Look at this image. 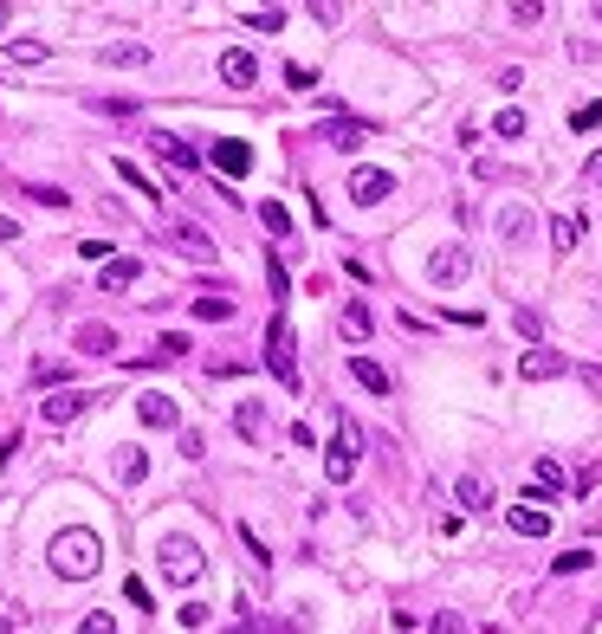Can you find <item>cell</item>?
Listing matches in <instances>:
<instances>
[{"label":"cell","mask_w":602,"mask_h":634,"mask_svg":"<svg viewBox=\"0 0 602 634\" xmlns=\"http://www.w3.org/2000/svg\"><path fill=\"white\" fill-rule=\"evenodd\" d=\"M46 563H52V576H65V583H85V576L104 570V537L85 531V525H72V531H59L46 544Z\"/></svg>","instance_id":"6da1fadb"},{"label":"cell","mask_w":602,"mask_h":634,"mask_svg":"<svg viewBox=\"0 0 602 634\" xmlns=\"http://www.w3.org/2000/svg\"><path fill=\"white\" fill-rule=\"evenodd\" d=\"M156 570H162V583L195 589V583H201V570H208V557H201V544H188V537H162Z\"/></svg>","instance_id":"7a4b0ae2"},{"label":"cell","mask_w":602,"mask_h":634,"mask_svg":"<svg viewBox=\"0 0 602 634\" xmlns=\"http://www.w3.org/2000/svg\"><path fill=\"white\" fill-rule=\"evenodd\" d=\"M266 369L285 382V389H298V350H292V324H285V317L266 324Z\"/></svg>","instance_id":"3957f363"},{"label":"cell","mask_w":602,"mask_h":634,"mask_svg":"<svg viewBox=\"0 0 602 634\" xmlns=\"http://www.w3.org/2000/svg\"><path fill=\"white\" fill-rule=\"evenodd\" d=\"M357 447H363L357 427H344V434L331 440V453H324V473H331V486H350V479H357Z\"/></svg>","instance_id":"277c9868"},{"label":"cell","mask_w":602,"mask_h":634,"mask_svg":"<svg viewBox=\"0 0 602 634\" xmlns=\"http://www.w3.org/2000/svg\"><path fill=\"white\" fill-rule=\"evenodd\" d=\"M136 421H143L149 434H169V427H182V408H175V395H156V389H149L143 402H136Z\"/></svg>","instance_id":"5b68a950"},{"label":"cell","mask_w":602,"mask_h":634,"mask_svg":"<svg viewBox=\"0 0 602 634\" xmlns=\"http://www.w3.org/2000/svg\"><path fill=\"white\" fill-rule=\"evenodd\" d=\"M389 195H395L389 169H357L350 175V201H357V208H376V201H389Z\"/></svg>","instance_id":"8992f818"},{"label":"cell","mask_w":602,"mask_h":634,"mask_svg":"<svg viewBox=\"0 0 602 634\" xmlns=\"http://www.w3.org/2000/svg\"><path fill=\"white\" fill-rule=\"evenodd\" d=\"M149 149H156L162 162H175V169H182V175H195V169H201V149H188V143H182V136H175V130H149Z\"/></svg>","instance_id":"52a82bcc"},{"label":"cell","mask_w":602,"mask_h":634,"mask_svg":"<svg viewBox=\"0 0 602 634\" xmlns=\"http://www.w3.org/2000/svg\"><path fill=\"white\" fill-rule=\"evenodd\" d=\"M467 272H473V253H467V246H441V253L428 259V279H434V285H460Z\"/></svg>","instance_id":"ba28073f"},{"label":"cell","mask_w":602,"mask_h":634,"mask_svg":"<svg viewBox=\"0 0 602 634\" xmlns=\"http://www.w3.org/2000/svg\"><path fill=\"white\" fill-rule=\"evenodd\" d=\"M91 408V395L85 389H59V395H46L39 402V415H46V427H65V421H78Z\"/></svg>","instance_id":"9c48e42d"},{"label":"cell","mask_w":602,"mask_h":634,"mask_svg":"<svg viewBox=\"0 0 602 634\" xmlns=\"http://www.w3.org/2000/svg\"><path fill=\"white\" fill-rule=\"evenodd\" d=\"M208 162H214L221 175H253V149H246V143H234V136L208 143Z\"/></svg>","instance_id":"30bf717a"},{"label":"cell","mask_w":602,"mask_h":634,"mask_svg":"<svg viewBox=\"0 0 602 634\" xmlns=\"http://www.w3.org/2000/svg\"><path fill=\"white\" fill-rule=\"evenodd\" d=\"M221 78H227V85H234V91H253V85H259V59H253V52H246V46L221 52Z\"/></svg>","instance_id":"8fae6325"},{"label":"cell","mask_w":602,"mask_h":634,"mask_svg":"<svg viewBox=\"0 0 602 634\" xmlns=\"http://www.w3.org/2000/svg\"><path fill=\"white\" fill-rule=\"evenodd\" d=\"M169 240H175V253H188V259H214L208 227H195V220H169Z\"/></svg>","instance_id":"7c38bea8"},{"label":"cell","mask_w":602,"mask_h":634,"mask_svg":"<svg viewBox=\"0 0 602 634\" xmlns=\"http://www.w3.org/2000/svg\"><path fill=\"white\" fill-rule=\"evenodd\" d=\"M564 350H525V356H518V376H525V382H551V376H564Z\"/></svg>","instance_id":"4fadbf2b"},{"label":"cell","mask_w":602,"mask_h":634,"mask_svg":"<svg viewBox=\"0 0 602 634\" xmlns=\"http://www.w3.org/2000/svg\"><path fill=\"white\" fill-rule=\"evenodd\" d=\"M318 143H331V149H344V156H350V149H363V143H369V123L331 117V123H324V130H318Z\"/></svg>","instance_id":"5bb4252c"},{"label":"cell","mask_w":602,"mask_h":634,"mask_svg":"<svg viewBox=\"0 0 602 634\" xmlns=\"http://www.w3.org/2000/svg\"><path fill=\"white\" fill-rule=\"evenodd\" d=\"M136 279H143V259H104V272H98L104 292H130Z\"/></svg>","instance_id":"9a60e30c"},{"label":"cell","mask_w":602,"mask_h":634,"mask_svg":"<svg viewBox=\"0 0 602 634\" xmlns=\"http://www.w3.org/2000/svg\"><path fill=\"white\" fill-rule=\"evenodd\" d=\"M72 343L91 356V363H98V356H111V350H117V330H111V324H78V337H72Z\"/></svg>","instance_id":"2e32d148"},{"label":"cell","mask_w":602,"mask_h":634,"mask_svg":"<svg viewBox=\"0 0 602 634\" xmlns=\"http://www.w3.org/2000/svg\"><path fill=\"white\" fill-rule=\"evenodd\" d=\"M98 59L117 65V72H130V65H149V46H143V39H117V46H104Z\"/></svg>","instance_id":"e0dca14e"},{"label":"cell","mask_w":602,"mask_h":634,"mask_svg":"<svg viewBox=\"0 0 602 634\" xmlns=\"http://www.w3.org/2000/svg\"><path fill=\"white\" fill-rule=\"evenodd\" d=\"M454 499H460V505H467V512H486V505H492V486H486V479H480V473H460V486H454Z\"/></svg>","instance_id":"ac0fdd59"},{"label":"cell","mask_w":602,"mask_h":634,"mask_svg":"<svg viewBox=\"0 0 602 634\" xmlns=\"http://www.w3.org/2000/svg\"><path fill=\"white\" fill-rule=\"evenodd\" d=\"M337 330H344L350 343H363L369 330H376V317H369V305H363V298H357V305H344V317H337Z\"/></svg>","instance_id":"d6986e66"},{"label":"cell","mask_w":602,"mask_h":634,"mask_svg":"<svg viewBox=\"0 0 602 634\" xmlns=\"http://www.w3.org/2000/svg\"><path fill=\"white\" fill-rule=\"evenodd\" d=\"M350 376H357L369 395H389V369H382V363H369V356H350Z\"/></svg>","instance_id":"ffe728a7"},{"label":"cell","mask_w":602,"mask_h":634,"mask_svg":"<svg viewBox=\"0 0 602 634\" xmlns=\"http://www.w3.org/2000/svg\"><path fill=\"white\" fill-rule=\"evenodd\" d=\"M505 525H512L518 537H544V531H551V518L531 512V505H512V512H505Z\"/></svg>","instance_id":"44dd1931"},{"label":"cell","mask_w":602,"mask_h":634,"mask_svg":"<svg viewBox=\"0 0 602 634\" xmlns=\"http://www.w3.org/2000/svg\"><path fill=\"white\" fill-rule=\"evenodd\" d=\"M577 240H583V220H577V214H557V220H551V246H557V253H570Z\"/></svg>","instance_id":"7402d4cb"},{"label":"cell","mask_w":602,"mask_h":634,"mask_svg":"<svg viewBox=\"0 0 602 634\" xmlns=\"http://www.w3.org/2000/svg\"><path fill=\"white\" fill-rule=\"evenodd\" d=\"M149 473V460H143V447H117V479L123 486H136V479Z\"/></svg>","instance_id":"603a6c76"},{"label":"cell","mask_w":602,"mask_h":634,"mask_svg":"<svg viewBox=\"0 0 602 634\" xmlns=\"http://www.w3.org/2000/svg\"><path fill=\"white\" fill-rule=\"evenodd\" d=\"M499 233H505L512 246H518V240H531V214H525V208H505V214H499Z\"/></svg>","instance_id":"cb8c5ba5"},{"label":"cell","mask_w":602,"mask_h":634,"mask_svg":"<svg viewBox=\"0 0 602 634\" xmlns=\"http://www.w3.org/2000/svg\"><path fill=\"white\" fill-rule=\"evenodd\" d=\"M234 427H240L246 440H259V434H266V408H259V402H240V415H234Z\"/></svg>","instance_id":"d4e9b609"},{"label":"cell","mask_w":602,"mask_h":634,"mask_svg":"<svg viewBox=\"0 0 602 634\" xmlns=\"http://www.w3.org/2000/svg\"><path fill=\"white\" fill-rule=\"evenodd\" d=\"M117 175H123V182H130V188H136V195H149V201H156V195H162V188H156V182H149V169H136V162H123V156H117Z\"/></svg>","instance_id":"484cf974"},{"label":"cell","mask_w":602,"mask_h":634,"mask_svg":"<svg viewBox=\"0 0 602 634\" xmlns=\"http://www.w3.org/2000/svg\"><path fill=\"white\" fill-rule=\"evenodd\" d=\"M259 227H266V233H279V240H285V233H292V214H285L279 201H259Z\"/></svg>","instance_id":"4316f807"},{"label":"cell","mask_w":602,"mask_h":634,"mask_svg":"<svg viewBox=\"0 0 602 634\" xmlns=\"http://www.w3.org/2000/svg\"><path fill=\"white\" fill-rule=\"evenodd\" d=\"M266 292H272V298H292V279H285L279 253H266Z\"/></svg>","instance_id":"83f0119b"},{"label":"cell","mask_w":602,"mask_h":634,"mask_svg":"<svg viewBox=\"0 0 602 634\" xmlns=\"http://www.w3.org/2000/svg\"><path fill=\"white\" fill-rule=\"evenodd\" d=\"M492 130H499L505 143H512V136H525V110H518V104H512V110H499V117H492Z\"/></svg>","instance_id":"f1b7e54d"},{"label":"cell","mask_w":602,"mask_h":634,"mask_svg":"<svg viewBox=\"0 0 602 634\" xmlns=\"http://www.w3.org/2000/svg\"><path fill=\"white\" fill-rule=\"evenodd\" d=\"M156 356H162V363H182V356H188V337H182V330H169V337H156Z\"/></svg>","instance_id":"f546056e"},{"label":"cell","mask_w":602,"mask_h":634,"mask_svg":"<svg viewBox=\"0 0 602 634\" xmlns=\"http://www.w3.org/2000/svg\"><path fill=\"white\" fill-rule=\"evenodd\" d=\"M531 479H538V492H557V486H564V466H557V460H538V466H531Z\"/></svg>","instance_id":"4dcf8cb0"},{"label":"cell","mask_w":602,"mask_h":634,"mask_svg":"<svg viewBox=\"0 0 602 634\" xmlns=\"http://www.w3.org/2000/svg\"><path fill=\"white\" fill-rule=\"evenodd\" d=\"M26 201H39V208H52V214L72 208V195H65V188H26Z\"/></svg>","instance_id":"1f68e13d"},{"label":"cell","mask_w":602,"mask_h":634,"mask_svg":"<svg viewBox=\"0 0 602 634\" xmlns=\"http://www.w3.org/2000/svg\"><path fill=\"white\" fill-rule=\"evenodd\" d=\"M195 317H234V298L214 292V298H195Z\"/></svg>","instance_id":"d6a6232c"},{"label":"cell","mask_w":602,"mask_h":634,"mask_svg":"<svg viewBox=\"0 0 602 634\" xmlns=\"http://www.w3.org/2000/svg\"><path fill=\"white\" fill-rule=\"evenodd\" d=\"M305 7H311V20H318V26H337V20H344V0H305Z\"/></svg>","instance_id":"836d02e7"},{"label":"cell","mask_w":602,"mask_h":634,"mask_svg":"<svg viewBox=\"0 0 602 634\" xmlns=\"http://www.w3.org/2000/svg\"><path fill=\"white\" fill-rule=\"evenodd\" d=\"M590 563H596V557H590V550H564V557H557V563H551V570H557V576H577V570H590Z\"/></svg>","instance_id":"e575fe53"},{"label":"cell","mask_w":602,"mask_h":634,"mask_svg":"<svg viewBox=\"0 0 602 634\" xmlns=\"http://www.w3.org/2000/svg\"><path fill=\"white\" fill-rule=\"evenodd\" d=\"M13 65H39V59H46V46H39V39H13Z\"/></svg>","instance_id":"d590c367"},{"label":"cell","mask_w":602,"mask_h":634,"mask_svg":"<svg viewBox=\"0 0 602 634\" xmlns=\"http://www.w3.org/2000/svg\"><path fill=\"white\" fill-rule=\"evenodd\" d=\"M512 20L518 26H538L544 20V0H512Z\"/></svg>","instance_id":"8d00e7d4"},{"label":"cell","mask_w":602,"mask_h":634,"mask_svg":"<svg viewBox=\"0 0 602 634\" xmlns=\"http://www.w3.org/2000/svg\"><path fill=\"white\" fill-rule=\"evenodd\" d=\"M33 382H39V389H59V382H65V363H33Z\"/></svg>","instance_id":"74e56055"},{"label":"cell","mask_w":602,"mask_h":634,"mask_svg":"<svg viewBox=\"0 0 602 634\" xmlns=\"http://www.w3.org/2000/svg\"><path fill=\"white\" fill-rule=\"evenodd\" d=\"M596 123H602V104H583V110H570V130H596Z\"/></svg>","instance_id":"f35d334b"},{"label":"cell","mask_w":602,"mask_h":634,"mask_svg":"<svg viewBox=\"0 0 602 634\" xmlns=\"http://www.w3.org/2000/svg\"><path fill=\"white\" fill-rule=\"evenodd\" d=\"M285 85H292V91H311V85H318V72H311V65H285Z\"/></svg>","instance_id":"ab89813d"},{"label":"cell","mask_w":602,"mask_h":634,"mask_svg":"<svg viewBox=\"0 0 602 634\" xmlns=\"http://www.w3.org/2000/svg\"><path fill=\"white\" fill-rule=\"evenodd\" d=\"M279 26H285L279 7H259V13H253V33H279Z\"/></svg>","instance_id":"60d3db41"},{"label":"cell","mask_w":602,"mask_h":634,"mask_svg":"<svg viewBox=\"0 0 602 634\" xmlns=\"http://www.w3.org/2000/svg\"><path fill=\"white\" fill-rule=\"evenodd\" d=\"M201 453H208V440H201L195 427H182V460H201Z\"/></svg>","instance_id":"b9f144b4"},{"label":"cell","mask_w":602,"mask_h":634,"mask_svg":"<svg viewBox=\"0 0 602 634\" xmlns=\"http://www.w3.org/2000/svg\"><path fill=\"white\" fill-rule=\"evenodd\" d=\"M91 110H111V117H130L136 104H130V98H91Z\"/></svg>","instance_id":"7bdbcfd3"},{"label":"cell","mask_w":602,"mask_h":634,"mask_svg":"<svg viewBox=\"0 0 602 634\" xmlns=\"http://www.w3.org/2000/svg\"><path fill=\"white\" fill-rule=\"evenodd\" d=\"M123 596H130L136 609H149V583H143V576H130V583H123Z\"/></svg>","instance_id":"ee69618b"},{"label":"cell","mask_w":602,"mask_h":634,"mask_svg":"<svg viewBox=\"0 0 602 634\" xmlns=\"http://www.w3.org/2000/svg\"><path fill=\"white\" fill-rule=\"evenodd\" d=\"M512 324H518V330H525V337H544V317H538V311H518V317H512Z\"/></svg>","instance_id":"f6af8a7d"},{"label":"cell","mask_w":602,"mask_h":634,"mask_svg":"<svg viewBox=\"0 0 602 634\" xmlns=\"http://www.w3.org/2000/svg\"><path fill=\"white\" fill-rule=\"evenodd\" d=\"M590 486H602V460H596V466H583V473H577V492H590Z\"/></svg>","instance_id":"bcb514c9"},{"label":"cell","mask_w":602,"mask_h":634,"mask_svg":"<svg viewBox=\"0 0 602 634\" xmlns=\"http://www.w3.org/2000/svg\"><path fill=\"white\" fill-rule=\"evenodd\" d=\"M13 453H20V434H0V466H7Z\"/></svg>","instance_id":"7dc6e473"},{"label":"cell","mask_w":602,"mask_h":634,"mask_svg":"<svg viewBox=\"0 0 602 634\" xmlns=\"http://www.w3.org/2000/svg\"><path fill=\"white\" fill-rule=\"evenodd\" d=\"M583 182H602V149H596L590 162H583Z\"/></svg>","instance_id":"c3c4849f"},{"label":"cell","mask_w":602,"mask_h":634,"mask_svg":"<svg viewBox=\"0 0 602 634\" xmlns=\"http://www.w3.org/2000/svg\"><path fill=\"white\" fill-rule=\"evenodd\" d=\"M583 389H590V395H602V369H596V363L583 369Z\"/></svg>","instance_id":"681fc988"},{"label":"cell","mask_w":602,"mask_h":634,"mask_svg":"<svg viewBox=\"0 0 602 634\" xmlns=\"http://www.w3.org/2000/svg\"><path fill=\"white\" fill-rule=\"evenodd\" d=\"M0 240H20V227H13V220H7V214H0Z\"/></svg>","instance_id":"f907efd6"},{"label":"cell","mask_w":602,"mask_h":634,"mask_svg":"<svg viewBox=\"0 0 602 634\" xmlns=\"http://www.w3.org/2000/svg\"><path fill=\"white\" fill-rule=\"evenodd\" d=\"M13 20V0H0V26H7Z\"/></svg>","instance_id":"816d5d0a"},{"label":"cell","mask_w":602,"mask_h":634,"mask_svg":"<svg viewBox=\"0 0 602 634\" xmlns=\"http://www.w3.org/2000/svg\"><path fill=\"white\" fill-rule=\"evenodd\" d=\"M596 20H602V0H596Z\"/></svg>","instance_id":"f5cc1de1"},{"label":"cell","mask_w":602,"mask_h":634,"mask_svg":"<svg viewBox=\"0 0 602 634\" xmlns=\"http://www.w3.org/2000/svg\"><path fill=\"white\" fill-rule=\"evenodd\" d=\"M266 7H279V0H266Z\"/></svg>","instance_id":"db71d44e"},{"label":"cell","mask_w":602,"mask_h":634,"mask_svg":"<svg viewBox=\"0 0 602 634\" xmlns=\"http://www.w3.org/2000/svg\"><path fill=\"white\" fill-rule=\"evenodd\" d=\"M596 628H602V615H596Z\"/></svg>","instance_id":"11a10c76"}]
</instances>
